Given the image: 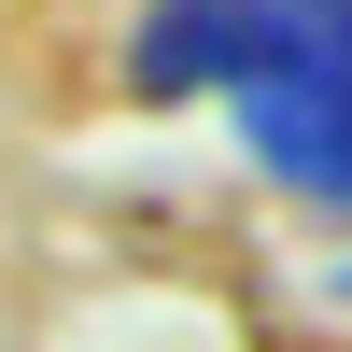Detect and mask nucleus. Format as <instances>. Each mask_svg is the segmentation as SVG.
Here are the masks:
<instances>
[{
	"instance_id": "nucleus-1",
	"label": "nucleus",
	"mask_w": 352,
	"mask_h": 352,
	"mask_svg": "<svg viewBox=\"0 0 352 352\" xmlns=\"http://www.w3.org/2000/svg\"><path fill=\"white\" fill-rule=\"evenodd\" d=\"M324 43V0H155L127 43L141 99H197V85H268L282 56Z\"/></svg>"
},
{
	"instance_id": "nucleus-2",
	"label": "nucleus",
	"mask_w": 352,
	"mask_h": 352,
	"mask_svg": "<svg viewBox=\"0 0 352 352\" xmlns=\"http://www.w3.org/2000/svg\"><path fill=\"white\" fill-rule=\"evenodd\" d=\"M240 141H254L268 184L310 197V212H352V56L310 43V56H282L268 85H240Z\"/></svg>"
}]
</instances>
